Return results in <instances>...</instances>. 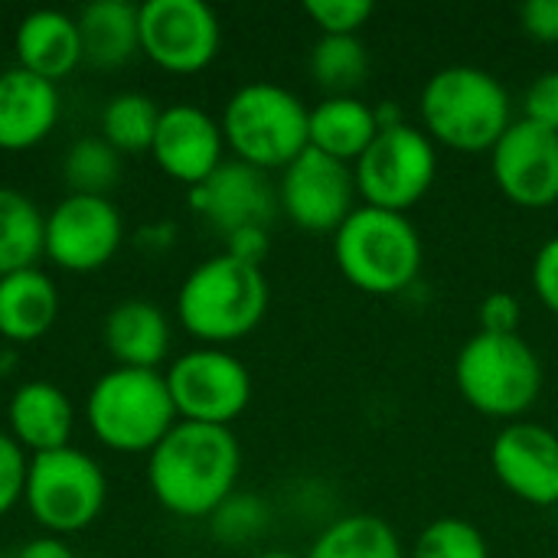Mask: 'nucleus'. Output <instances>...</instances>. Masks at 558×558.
Wrapping results in <instances>:
<instances>
[{
	"mask_svg": "<svg viewBox=\"0 0 558 558\" xmlns=\"http://www.w3.org/2000/svg\"><path fill=\"white\" fill-rule=\"evenodd\" d=\"M242 451L232 428L177 422L150 451L147 481L157 504L177 517H213L239 484Z\"/></svg>",
	"mask_w": 558,
	"mask_h": 558,
	"instance_id": "f257e3e1",
	"label": "nucleus"
},
{
	"mask_svg": "<svg viewBox=\"0 0 558 558\" xmlns=\"http://www.w3.org/2000/svg\"><path fill=\"white\" fill-rule=\"evenodd\" d=\"M425 134L451 150L481 154L513 124L510 95L497 75L477 65H448L438 69L418 98Z\"/></svg>",
	"mask_w": 558,
	"mask_h": 558,
	"instance_id": "f03ea898",
	"label": "nucleus"
},
{
	"mask_svg": "<svg viewBox=\"0 0 558 558\" xmlns=\"http://www.w3.org/2000/svg\"><path fill=\"white\" fill-rule=\"evenodd\" d=\"M265 271L229 252L196 265L177 294L180 324L206 347H222L248 337L265 320Z\"/></svg>",
	"mask_w": 558,
	"mask_h": 558,
	"instance_id": "7ed1b4c3",
	"label": "nucleus"
},
{
	"mask_svg": "<svg viewBox=\"0 0 558 558\" xmlns=\"http://www.w3.org/2000/svg\"><path fill=\"white\" fill-rule=\"evenodd\" d=\"M422 258V235L402 213L363 203L333 232V262L363 294L389 298L405 291L418 278Z\"/></svg>",
	"mask_w": 558,
	"mask_h": 558,
	"instance_id": "20e7f679",
	"label": "nucleus"
},
{
	"mask_svg": "<svg viewBox=\"0 0 558 558\" xmlns=\"http://www.w3.org/2000/svg\"><path fill=\"white\" fill-rule=\"evenodd\" d=\"M222 137L235 160L268 173L284 170L311 147V108L284 85H242L222 111Z\"/></svg>",
	"mask_w": 558,
	"mask_h": 558,
	"instance_id": "39448f33",
	"label": "nucleus"
},
{
	"mask_svg": "<svg viewBox=\"0 0 558 558\" xmlns=\"http://www.w3.org/2000/svg\"><path fill=\"white\" fill-rule=\"evenodd\" d=\"M92 435L121 454H150L170 428L180 422L167 376L157 369H111L105 373L85 402Z\"/></svg>",
	"mask_w": 558,
	"mask_h": 558,
	"instance_id": "423d86ee",
	"label": "nucleus"
},
{
	"mask_svg": "<svg viewBox=\"0 0 558 558\" xmlns=\"http://www.w3.org/2000/svg\"><path fill=\"white\" fill-rule=\"evenodd\" d=\"M454 383L474 412L520 422L543 392V363L520 333L497 337L477 330L458 350Z\"/></svg>",
	"mask_w": 558,
	"mask_h": 558,
	"instance_id": "0eeeda50",
	"label": "nucleus"
},
{
	"mask_svg": "<svg viewBox=\"0 0 558 558\" xmlns=\"http://www.w3.org/2000/svg\"><path fill=\"white\" fill-rule=\"evenodd\" d=\"M108 497V484L95 458L78 448H59L46 454H33L26 471L23 500L33 520L49 530V536L82 533L88 530Z\"/></svg>",
	"mask_w": 558,
	"mask_h": 558,
	"instance_id": "6e6552de",
	"label": "nucleus"
},
{
	"mask_svg": "<svg viewBox=\"0 0 558 558\" xmlns=\"http://www.w3.org/2000/svg\"><path fill=\"white\" fill-rule=\"evenodd\" d=\"M438 177L435 141L412 124H396L376 134L366 154L353 163L356 193L366 206L402 213L428 196Z\"/></svg>",
	"mask_w": 558,
	"mask_h": 558,
	"instance_id": "1a4fd4ad",
	"label": "nucleus"
},
{
	"mask_svg": "<svg viewBox=\"0 0 558 558\" xmlns=\"http://www.w3.org/2000/svg\"><path fill=\"white\" fill-rule=\"evenodd\" d=\"M167 389L180 422L229 428L252 402V376L239 356L222 347L183 353L167 369Z\"/></svg>",
	"mask_w": 558,
	"mask_h": 558,
	"instance_id": "9d476101",
	"label": "nucleus"
},
{
	"mask_svg": "<svg viewBox=\"0 0 558 558\" xmlns=\"http://www.w3.org/2000/svg\"><path fill=\"white\" fill-rule=\"evenodd\" d=\"M222 43L219 20L203 0H147L141 3V52L173 75L206 69Z\"/></svg>",
	"mask_w": 558,
	"mask_h": 558,
	"instance_id": "9b49d317",
	"label": "nucleus"
},
{
	"mask_svg": "<svg viewBox=\"0 0 558 558\" xmlns=\"http://www.w3.org/2000/svg\"><path fill=\"white\" fill-rule=\"evenodd\" d=\"M278 209L304 232H337L356 209L353 167L307 147L281 170Z\"/></svg>",
	"mask_w": 558,
	"mask_h": 558,
	"instance_id": "f8f14e48",
	"label": "nucleus"
},
{
	"mask_svg": "<svg viewBox=\"0 0 558 558\" xmlns=\"http://www.w3.org/2000/svg\"><path fill=\"white\" fill-rule=\"evenodd\" d=\"M124 235L121 213L108 196H78L69 193L46 216L43 255L65 271L85 275L105 268Z\"/></svg>",
	"mask_w": 558,
	"mask_h": 558,
	"instance_id": "ddd939ff",
	"label": "nucleus"
},
{
	"mask_svg": "<svg viewBox=\"0 0 558 558\" xmlns=\"http://www.w3.org/2000/svg\"><path fill=\"white\" fill-rule=\"evenodd\" d=\"M497 190L523 209L558 203V134L526 118L513 121L490 150Z\"/></svg>",
	"mask_w": 558,
	"mask_h": 558,
	"instance_id": "4468645a",
	"label": "nucleus"
},
{
	"mask_svg": "<svg viewBox=\"0 0 558 558\" xmlns=\"http://www.w3.org/2000/svg\"><path fill=\"white\" fill-rule=\"evenodd\" d=\"M497 481L530 507L558 504V435L536 422H507L490 445Z\"/></svg>",
	"mask_w": 558,
	"mask_h": 558,
	"instance_id": "2eb2a0df",
	"label": "nucleus"
},
{
	"mask_svg": "<svg viewBox=\"0 0 558 558\" xmlns=\"http://www.w3.org/2000/svg\"><path fill=\"white\" fill-rule=\"evenodd\" d=\"M222 150H226L222 124H216L203 108L170 105L160 111L150 154L170 180L186 183L190 190L206 183L226 163Z\"/></svg>",
	"mask_w": 558,
	"mask_h": 558,
	"instance_id": "dca6fc26",
	"label": "nucleus"
},
{
	"mask_svg": "<svg viewBox=\"0 0 558 558\" xmlns=\"http://www.w3.org/2000/svg\"><path fill=\"white\" fill-rule=\"evenodd\" d=\"M190 203L229 239L245 229H268L278 213V190H271L262 170L229 160L206 183L190 190Z\"/></svg>",
	"mask_w": 558,
	"mask_h": 558,
	"instance_id": "f3484780",
	"label": "nucleus"
},
{
	"mask_svg": "<svg viewBox=\"0 0 558 558\" xmlns=\"http://www.w3.org/2000/svg\"><path fill=\"white\" fill-rule=\"evenodd\" d=\"M59 121V92L52 82L26 72H0V150H29L49 137Z\"/></svg>",
	"mask_w": 558,
	"mask_h": 558,
	"instance_id": "a211bd4d",
	"label": "nucleus"
},
{
	"mask_svg": "<svg viewBox=\"0 0 558 558\" xmlns=\"http://www.w3.org/2000/svg\"><path fill=\"white\" fill-rule=\"evenodd\" d=\"M13 441L33 454L69 448L75 412L69 396L52 383H23L7 409Z\"/></svg>",
	"mask_w": 558,
	"mask_h": 558,
	"instance_id": "6ab92c4d",
	"label": "nucleus"
},
{
	"mask_svg": "<svg viewBox=\"0 0 558 558\" xmlns=\"http://www.w3.org/2000/svg\"><path fill=\"white\" fill-rule=\"evenodd\" d=\"M13 49H16L20 69L56 85L59 78L75 72V65L82 62L78 23L59 10H33L16 26Z\"/></svg>",
	"mask_w": 558,
	"mask_h": 558,
	"instance_id": "aec40b11",
	"label": "nucleus"
},
{
	"mask_svg": "<svg viewBox=\"0 0 558 558\" xmlns=\"http://www.w3.org/2000/svg\"><path fill=\"white\" fill-rule=\"evenodd\" d=\"M108 353L124 369H157L170 350L167 314L150 301H121L108 311L101 327Z\"/></svg>",
	"mask_w": 558,
	"mask_h": 558,
	"instance_id": "412c9836",
	"label": "nucleus"
},
{
	"mask_svg": "<svg viewBox=\"0 0 558 558\" xmlns=\"http://www.w3.org/2000/svg\"><path fill=\"white\" fill-rule=\"evenodd\" d=\"M82 62L118 69L141 52V7L128 0H95L78 13Z\"/></svg>",
	"mask_w": 558,
	"mask_h": 558,
	"instance_id": "4be33fe9",
	"label": "nucleus"
},
{
	"mask_svg": "<svg viewBox=\"0 0 558 558\" xmlns=\"http://www.w3.org/2000/svg\"><path fill=\"white\" fill-rule=\"evenodd\" d=\"M59 294L46 271L23 268L0 278V337L10 343H33L56 324Z\"/></svg>",
	"mask_w": 558,
	"mask_h": 558,
	"instance_id": "5701e85b",
	"label": "nucleus"
},
{
	"mask_svg": "<svg viewBox=\"0 0 558 558\" xmlns=\"http://www.w3.org/2000/svg\"><path fill=\"white\" fill-rule=\"evenodd\" d=\"M376 108L356 95H333L311 108V147L340 163L353 167L376 141Z\"/></svg>",
	"mask_w": 558,
	"mask_h": 558,
	"instance_id": "b1692460",
	"label": "nucleus"
},
{
	"mask_svg": "<svg viewBox=\"0 0 558 558\" xmlns=\"http://www.w3.org/2000/svg\"><path fill=\"white\" fill-rule=\"evenodd\" d=\"M46 242V216L20 190L0 186V278L36 268Z\"/></svg>",
	"mask_w": 558,
	"mask_h": 558,
	"instance_id": "393cba45",
	"label": "nucleus"
},
{
	"mask_svg": "<svg viewBox=\"0 0 558 558\" xmlns=\"http://www.w3.org/2000/svg\"><path fill=\"white\" fill-rule=\"evenodd\" d=\"M307 558H405L399 533L373 513H350L330 523Z\"/></svg>",
	"mask_w": 558,
	"mask_h": 558,
	"instance_id": "a878e982",
	"label": "nucleus"
},
{
	"mask_svg": "<svg viewBox=\"0 0 558 558\" xmlns=\"http://www.w3.org/2000/svg\"><path fill=\"white\" fill-rule=\"evenodd\" d=\"M314 82L333 95H353L369 75V52L360 36H320L311 49Z\"/></svg>",
	"mask_w": 558,
	"mask_h": 558,
	"instance_id": "bb28decb",
	"label": "nucleus"
},
{
	"mask_svg": "<svg viewBox=\"0 0 558 558\" xmlns=\"http://www.w3.org/2000/svg\"><path fill=\"white\" fill-rule=\"evenodd\" d=\"M160 111L154 98L141 92H121L114 95L101 111V137L118 154H144L154 144Z\"/></svg>",
	"mask_w": 558,
	"mask_h": 558,
	"instance_id": "cd10ccee",
	"label": "nucleus"
},
{
	"mask_svg": "<svg viewBox=\"0 0 558 558\" xmlns=\"http://www.w3.org/2000/svg\"><path fill=\"white\" fill-rule=\"evenodd\" d=\"M65 183L78 196H105L121 177V154L105 137H82L62 163Z\"/></svg>",
	"mask_w": 558,
	"mask_h": 558,
	"instance_id": "c85d7f7f",
	"label": "nucleus"
},
{
	"mask_svg": "<svg viewBox=\"0 0 558 558\" xmlns=\"http://www.w3.org/2000/svg\"><path fill=\"white\" fill-rule=\"evenodd\" d=\"M412 558H490V546L471 520L441 517L418 533Z\"/></svg>",
	"mask_w": 558,
	"mask_h": 558,
	"instance_id": "c756f323",
	"label": "nucleus"
},
{
	"mask_svg": "<svg viewBox=\"0 0 558 558\" xmlns=\"http://www.w3.org/2000/svg\"><path fill=\"white\" fill-rule=\"evenodd\" d=\"M209 520H213L209 530L219 543L239 546V543H252L255 536H262L268 530V507L255 494L235 490Z\"/></svg>",
	"mask_w": 558,
	"mask_h": 558,
	"instance_id": "7c9ffc66",
	"label": "nucleus"
},
{
	"mask_svg": "<svg viewBox=\"0 0 558 558\" xmlns=\"http://www.w3.org/2000/svg\"><path fill=\"white\" fill-rule=\"evenodd\" d=\"M304 13L314 20L320 36H360L376 7L369 0H307Z\"/></svg>",
	"mask_w": 558,
	"mask_h": 558,
	"instance_id": "2f4dec72",
	"label": "nucleus"
},
{
	"mask_svg": "<svg viewBox=\"0 0 558 558\" xmlns=\"http://www.w3.org/2000/svg\"><path fill=\"white\" fill-rule=\"evenodd\" d=\"M26 471H29V461L23 458V448L13 441V435L0 432V517L10 513L23 500Z\"/></svg>",
	"mask_w": 558,
	"mask_h": 558,
	"instance_id": "473e14b6",
	"label": "nucleus"
},
{
	"mask_svg": "<svg viewBox=\"0 0 558 558\" xmlns=\"http://www.w3.org/2000/svg\"><path fill=\"white\" fill-rule=\"evenodd\" d=\"M523 118L558 134V69L533 78V85L523 95Z\"/></svg>",
	"mask_w": 558,
	"mask_h": 558,
	"instance_id": "72a5a7b5",
	"label": "nucleus"
},
{
	"mask_svg": "<svg viewBox=\"0 0 558 558\" xmlns=\"http://www.w3.org/2000/svg\"><path fill=\"white\" fill-rule=\"evenodd\" d=\"M520 314H523V307L510 291H494L477 304L481 333H497V337L520 333Z\"/></svg>",
	"mask_w": 558,
	"mask_h": 558,
	"instance_id": "f704fd0d",
	"label": "nucleus"
},
{
	"mask_svg": "<svg viewBox=\"0 0 558 558\" xmlns=\"http://www.w3.org/2000/svg\"><path fill=\"white\" fill-rule=\"evenodd\" d=\"M530 278H533V291L543 301V307L558 317V235L539 245Z\"/></svg>",
	"mask_w": 558,
	"mask_h": 558,
	"instance_id": "c9c22d12",
	"label": "nucleus"
},
{
	"mask_svg": "<svg viewBox=\"0 0 558 558\" xmlns=\"http://www.w3.org/2000/svg\"><path fill=\"white\" fill-rule=\"evenodd\" d=\"M523 29L539 43H558V0H530L520 7Z\"/></svg>",
	"mask_w": 558,
	"mask_h": 558,
	"instance_id": "e433bc0d",
	"label": "nucleus"
},
{
	"mask_svg": "<svg viewBox=\"0 0 558 558\" xmlns=\"http://www.w3.org/2000/svg\"><path fill=\"white\" fill-rule=\"evenodd\" d=\"M16 558H75L72 549L59 539V536H39V539H29L20 556Z\"/></svg>",
	"mask_w": 558,
	"mask_h": 558,
	"instance_id": "4c0bfd02",
	"label": "nucleus"
},
{
	"mask_svg": "<svg viewBox=\"0 0 558 558\" xmlns=\"http://www.w3.org/2000/svg\"><path fill=\"white\" fill-rule=\"evenodd\" d=\"M255 558H298V556H291V553H262V556H255Z\"/></svg>",
	"mask_w": 558,
	"mask_h": 558,
	"instance_id": "58836bf2",
	"label": "nucleus"
},
{
	"mask_svg": "<svg viewBox=\"0 0 558 558\" xmlns=\"http://www.w3.org/2000/svg\"><path fill=\"white\" fill-rule=\"evenodd\" d=\"M0 558H3V556H0Z\"/></svg>",
	"mask_w": 558,
	"mask_h": 558,
	"instance_id": "ea45409f",
	"label": "nucleus"
}]
</instances>
